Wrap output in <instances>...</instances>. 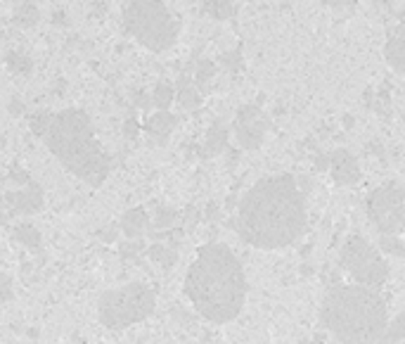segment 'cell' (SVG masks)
<instances>
[{
	"instance_id": "cell-1",
	"label": "cell",
	"mask_w": 405,
	"mask_h": 344,
	"mask_svg": "<svg viewBox=\"0 0 405 344\" xmlns=\"http://www.w3.org/2000/svg\"><path fill=\"white\" fill-rule=\"evenodd\" d=\"M230 226L256 249L294 245L306 231V197L292 173L266 176L240 200Z\"/></svg>"
},
{
	"instance_id": "cell-2",
	"label": "cell",
	"mask_w": 405,
	"mask_h": 344,
	"mask_svg": "<svg viewBox=\"0 0 405 344\" xmlns=\"http://www.w3.org/2000/svg\"><path fill=\"white\" fill-rule=\"evenodd\" d=\"M185 294L194 311L211 323H230L247 302V275L242 261L223 242H206L187 268Z\"/></svg>"
},
{
	"instance_id": "cell-3",
	"label": "cell",
	"mask_w": 405,
	"mask_h": 344,
	"mask_svg": "<svg viewBox=\"0 0 405 344\" xmlns=\"http://www.w3.org/2000/svg\"><path fill=\"white\" fill-rule=\"evenodd\" d=\"M320 323L344 344H382L389 306L377 289L334 285L322 299Z\"/></svg>"
},
{
	"instance_id": "cell-4",
	"label": "cell",
	"mask_w": 405,
	"mask_h": 344,
	"mask_svg": "<svg viewBox=\"0 0 405 344\" xmlns=\"http://www.w3.org/2000/svg\"><path fill=\"white\" fill-rule=\"evenodd\" d=\"M43 143L66 171L88 185L98 188L110 176V157L98 143L90 117L78 107L52 114Z\"/></svg>"
},
{
	"instance_id": "cell-5",
	"label": "cell",
	"mask_w": 405,
	"mask_h": 344,
	"mask_svg": "<svg viewBox=\"0 0 405 344\" xmlns=\"http://www.w3.org/2000/svg\"><path fill=\"white\" fill-rule=\"evenodd\" d=\"M124 26L131 36L152 52H164L178 40L180 24L171 10L154 0H135L124 8Z\"/></svg>"
},
{
	"instance_id": "cell-6",
	"label": "cell",
	"mask_w": 405,
	"mask_h": 344,
	"mask_svg": "<svg viewBox=\"0 0 405 344\" xmlns=\"http://www.w3.org/2000/svg\"><path fill=\"white\" fill-rule=\"evenodd\" d=\"M157 306V294L145 282H128L124 287L107 289L98 299V319L105 328L124 330L150 319Z\"/></svg>"
},
{
	"instance_id": "cell-7",
	"label": "cell",
	"mask_w": 405,
	"mask_h": 344,
	"mask_svg": "<svg viewBox=\"0 0 405 344\" xmlns=\"http://www.w3.org/2000/svg\"><path fill=\"white\" fill-rule=\"evenodd\" d=\"M339 264L353 285L377 289L389 278V266L375 245L363 235H351L339 249Z\"/></svg>"
},
{
	"instance_id": "cell-8",
	"label": "cell",
	"mask_w": 405,
	"mask_h": 344,
	"mask_svg": "<svg viewBox=\"0 0 405 344\" xmlns=\"http://www.w3.org/2000/svg\"><path fill=\"white\" fill-rule=\"evenodd\" d=\"M403 214V188L396 180H389L368 195V217L382 235H401Z\"/></svg>"
},
{
	"instance_id": "cell-9",
	"label": "cell",
	"mask_w": 405,
	"mask_h": 344,
	"mask_svg": "<svg viewBox=\"0 0 405 344\" xmlns=\"http://www.w3.org/2000/svg\"><path fill=\"white\" fill-rule=\"evenodd\" d=\"M268 131V119L259 105H242L233 124V136L242 150H259Z\"/></svg>"
},
{
	"instance_id": "cell-10",
	"label": "cell",
	"mask_w": 405,
	"mask_h": 344,
	"mask_svg": "<svg viewBox=\"0 0 405 344\" xmlns=\"http://www.w3.org/2000/svg\"><path fill=\"white\" fill-rule=\"evenodd\" d=\"M327 168L336 185H353L360 180V164L346 147H336L327 154Z\"/></svg>"
},
{
	"instance_id": "cell-11",
	"label": "cell",
	"mask_w": 405,
	"mask_h": 344,
	"mask_svg": "<svg viewBox=\"0 0 405 344\" xmlns=\"http://www.w3.org/2000/svg\"><path fill=\"white\" fill-rule=\"evenodd\" d=\"M3 202H8V207L17 214H33L43 207V190L31 180L22 190L3 195Z\"/></svg>"
},
{
	"instance_id": "cell-12",
	"label": "cell",
	"mask_w": 405,
	"mask_h": 344,
	"mask_svg": "<svg viewBox=\"0 0 405 344\" xmlns=\"http://www.w3.org/2000/svg\"><path fill=\"white\" fill-rule=\"evenodd\" d=\"M175 126H178V117H173L171 112H154L152 117H147L145 121V133L150 136L152 143L166 145L168 136L173 133Z\"/></svg>"
},
{
	"instance_id": "cell-13",
	"label": "cell",
	"mask_w": 405,
	"mask_h": 344,
	"mask_svg": "<svg viewBox=\"0 0 405 344\" xmlns=\"http://www.w3.org/2000/svg\"><path fill=\"white\" fill-rule=\"evenodd\" d=\"M119 228L124 231L128 240H140L147 233V228H150V214H147L143 207H135L121 217Z\"/></svg>"
},
{
	"instance_id": "cell-14",
	"label": "cell",
	"mask_w": 405,
	"mask_h": 344,
	"mask_svg": "<svg viewBox=\"0 0 405 344\" xmlns=\"http://www.w3.org/2000/svg\"><path fill=\"white\" fill-rule=\"evenodd\" d=\"M405 33H403V24H398L394 31L389 33L387 45H384V55H387V62L391 64V69L396 74H403V62H405Z\"/></svg>"
},
{
	"instance_id": "cell-15",
	"label": "cell",
	"mask_w": 405,
	"mask_h": 344,
	"mask_svg": "<svg viewBox=\"0 0 405 344\" xmlns=\"http://www.w3.org/2000/svg\"><path fill=\"white\" fill-rule=\"evenodd\" d=\"M228 145V126L223 121H213L206 131V138H204V147H201V157L209 159V157H216L225 150Z\"/></svg>"
},
{
	"instance_id": "cell-16",
	"label": "cell",
	"mask_w": 405,
	"mask_h": 344,
	"mask_svg": "<svg viewBox=\"0 0 405 344\" xmlns=\"http://www.w3.org/2000/svg\"><path fill=\"white\" fill-rule=\"evenodd\" d=\"M175 86H178V91H175L173 103H178L183 110H197V107L201 105V93L190 81V76H187V74H180V79Z\"/></svg>"
},
{
	"instance_id": "cell-17",
	"label": "cell",
	"mask_w": 405,
	"mask_h": 344,
	"mask_svg": "<svg viewBox=\"0 0 405 344\" xmlns=\"http://www.w3.org/2000/svg\"><path fill=\"white\" fill-rule=\"evenodd\" d=\"M12 19H15L17 26L22 29H29V26H36L38 19H40V12L33 3H19L15 12H12Z\"/></svg>"
},
{
	"instance_id": "cell-18",
	"label": "cell",
	"mask_w": 405,
	"mask_h": 344,
	"mask_svg": "<svg viewBox=\"0 0 405 344\" xmlns=\"http://www.w3.org/2000/svg\"><path fill=\"white\" fill-rule=\"evenodd\" d=\"M150 100H152V105L157 107V112H168V107H171L173 100H175L173 86L168 84V81H159L157 88H154V93L150 96Z\"/></svg>"
},
{
	"instance_id": "cell-19",
	"label": "cell",
	"mask_w": 405,
	"mask_h": 344,
	"mask_svg": "<svg viewBox=\"0 0 405 344\" xmlns=\"http://www.w3.org/2000/svg\"><path fill=\"white\" fill-rule=\"evenodd\" d=\"M147 254H150V259L154 261V264H159L161 268H173L175 261H178L175 249L166 247V245H159V242H154V245L147 249Z\"/></svg>"
},
{
	"instance_id": "cell-20",
	"label": "cell",
	"mask_w": 405,
	"mask_h": 344,
	"mask_svg": "<svg viewBox=\"0 0 405 344\" xmlns=\"http://www.w3.org/2000/svg\"><path fill=\"white\" fill-rule=\"evenodd\" d=\"M15 240L22 242L26 249H38L40 247V240H43V238H40V233H38L36 226L29 224V221H24V224H19L15 228Z\"/></svg>"
},
{
	"instance_id": "cell-21",
	"label": "cell",
	"mask_w": 405,
	"mask_h": 344,
	"mask_svg": "<svg viewBox=\"0 0 405 344\" xmlns=\"http://www.w3.org/2000/svg\"><path fill=\"white\" fill-rule=\"evenodd\" d=\"M5 64H8L10 71L22 74V76H29V74L33 71L31 57L24 55V52H17V50H8V52H5Z\"/></svg>"
},
{
	"instance_id": "cell-22",
	"label": "cell",
	"mask_w": 405,
	"mask_h": 344,
	"mask_svg": "<svg viewBox=\"0 0 405 344\" xmlns=\"http://www.w3.org/2000/svg\"><path fill=\"white\" fill-rule=\"evenodd\" d=\"M204 10H206L213 19H218V22H223V19H230V17L237 15V5L230 3V0H213V3H204Z\"/></svg>"
},
{
	"instance_id": "cell-23",
	"label": "cell",
	"mask_w": 405,
	"mask_h": 344,
	"mask_svg": "<svg viewBox=\"0 0 405 344\" xmlns=\"http://www.w3.org/2000/svg\"><path fill=\"white\" fill-rule=\"evenodd\" d=\"M52 114L55 112H50V110H38L36 114H31L29 128H31L33 136L45 138V133H48V128H50V121H52Z\"/></svg>"
},
{
	"instance_id": "cell-24",
	"label": "cell",
	"mask_w": 405,
	"mask_h": 344,
	"mask_svg": "<svg viewBox=\"0 0 405 344\" xmlns=\"http://www.w3.org/2000/svg\"><path fill=\"white\" fill-rule=\"evenodd\" d=\"M175 221H178V212H175L173 207L161 205V207H157V212H154L152 226L154 228H161V231H168V228H171Z\"/></svg>"
},
{
	"instance_id": "cell-25",
	"label": "cell",
	"mask_w": 405,
	"mask_h": 344,
	"mask_svg": "<svg viewBox=\"0 0 405 344\" xmlns=\"http://www.w3.org/2000/svg\"><path fill=\"white\" fill-rule=\"evenodd\" d=\"M216 71H218V69H216L213 59H206V57L199 59L197 67H194V81H192V84L194 86H206L209 81L216 76Z\"/></svg>"
},
{
	"instance_id": "cell-26",
	"label": "cell",
	"mask_w": 405,
	"mask_h": 344,
	"mask_svg": "<svg viewBox=\"0 0 405 344\" xmlns=\"http://www.w3.org/2000/svg\"><path fill=\"white\" fill-rule=\"evenodd\" d=\"M403 342V314H398L384 330L382 344H401Z\"/></svg>"
},
{
	"instance_id": "cell-27",
	"label": "cell",
	"mask_w": 405,
	"mask_h": 344,
	"mask_svg": "<svg viewBox=\"0 0 405 344\" xmlns=\"http://www.w3.org/2000/svg\"><path fill=\"white\" fill-rule=\"evenodd\" d=\"M380 247L391 256H403V238L401 235H382Z\"/></svg>"
},
{
	"instance_id": "cell-28",
	"label": "cell",
	"mask_w": 405,
	"mask_h": 344,
	"mask_svg": "<svg viewBox=\"0 0 405 344\" xmlns=\"http://www.w3.org/2000/svg\"><path fill=\"white\" fill-rule=\"evenodd\" d=\"M221 64L225 67L228 71H240L242 69V52L240 50H230V52H223L221 55Z\"/></svg>"
},
{
	"instance_id": "cell-29",
	"label": "cell",
	"mask_w": 405,
	"mask_h": 344,
	"mask_svg": "<svg viewBox=\"0 0 405 344\" xmlns=\"http://www.w3.org/2000/svg\"><path fill=\"white\" fill-rule=\"evenodd\" d=\"M15 292H12V278L8 273H0V304L3 302H10Z\"/></svg>"
},
{
	"instance_id": "cell-30",
	"label": "cell",
	"mask_w": 405,
	"mask_h": 344,
	"mask_svg": "<svg viewBox=\"0 0 405 344\" xmlns=\"http://www.w3.org/2000/svg\"><path fill=\"white\" fill-rule=\"evenodd\" d=\"M138 252H143V242L140 240L124 242V245H121V256H124V259H131V256H135Z\"/></svg>"
},
{
	"instance_id": "cell-31",
	"label": "cell",
	"mask_w": 405,
	"mask_h": 344,
	"mask_svg": "<svg viewBox=\"0 0 405 344\" xmlns=\"http://www.w3.org/2000/svg\"><path fill=\"white\" fill-rule=\"evenodd\" d=\"M10 180H15V183H31V178H29V173L24 171V168H19L17 164L10 168Z\"/></svg>"
},
{
	"instance_id": "cell-32",
	"label": "cell",
	"mask_w": 405,
	"mask_h": 344,
	"mask_svg": "<svg viewBox=\"0 0 405 344\" xmlns=\"http://www.w3.org/2000/svg\"><path fill=\"white\" fill-rule=\"evenodd\" d=\"M133 98H135V107H140V110H147V107L152 105V100L145 91H135Z\"/></svg>"
},
{
	"instance_id": "cell-33",
	"label": "cell",
	"mask_w": 405,
	"mask_h": 344,
	"mask_svg": "<svg viewBox=\"0 0 405 344\" xmlns=\"http://www.w3.org/2000/svg\"><path fill=\"white\" fill-rule=\"evenodd\" d=\"M98 238L105 240V242H114V240L119 238V233H117V228H114V226H107V228H102V231L98 233Z\"/></svg>"
},
{
	"instance_id": "cell-34",
	"label": "cell",
	"mask_w": 405,
	"mask_h": 344,
	"mask_svg": "<svg viewBox=\"0 0 405 344\" xmlns=\"http://www.w3.org/2000/svg\"><path fill=\"white\" fill-rule=\"evenodd\" d=\"M8 110H10L12 117H22L26 107H24V103H22V100H19V98H12V100H10V107H8Z\"/></svg>"
},
{
	"instance_id": "cell-35",
	"label": "cell",
	"mask_w": 405,
	"mask_h": 344,
	"mask_svg": "<svg viewBox=\"0 0 405 344\" xmlns=\"http://www.w3.org/2000/svg\"><path fill=\"white\" fill-rule=\"evenodd\" d=\"M124 128H126V133H128L131 138L138 136V131H140V126H138V121H135V119H128Z\"/></svg>"
},
{
	"instance_id": "cell-36",
	"label": "cell",
	"mask_w": 405,
	"mask_h": 344,
	"mask_svg": "<svg viewBox=\"0 0 405 344\" xmlns=\"http://www.w3.org/2000/svg\"><path fill=\"white\" fill-rule=\"evenodd\" d=\"M52 22H55L57 26H64L66 24V12L64 10H57L55 15H52Z\"/></svg>"
},
{
	"instance_id": "cell-37",
	"label": "cell",
	"mask_w": 405,
	"mask_h": 344,
	"mask_svg": "<svg viewBox=\"0 0 405 344\" xmlns=\"http://www.w3.org/2000/svg\"><path fill=\"white\" fill-rule=\"evenodd\" d=\"M206 219H209V221H216V219H218V207H216L213 202L206 207Z\"/></svg>"
},
{
	"instance_id": "cell-38",
	"label": "cell",
	"mask_w": 405,
	"mask_h": 344,
	"mask_svg": "<svg viewBox=\"0 0 405 344\" xmlns=\"http://www.w3.org/2000/svg\"><path fill=\"white\" fill-rule=\"evenodd\" d=\"M315 168H318V171H325V168H327V154H318V161H315Z\"/></svg>"
},
{
	"instance_id": "cell-39",
	"label": "cell",
	"mask_w": 405,
	"mask_h": 344,
	"mask_svg": "<svg viewBox=\"0 0 405 344\" xmlns=\"http://www.w3.org/2000/svg\"><path fill=\"white\" fill-rule=\"evenodd\" d=\"M235 202H237V197H235V195H230V197H228V212H233V209H235Z\"/></svg>"
},
{
	"instance_id": "cell-40",
	"label": "cell",
	"mask_w": 405,
	"mask_h": 344,
	"mask_svg": "<svg viewBox=\"0 0 405 344\" xmlns=\"http://www.w3.org/2000/svg\"><path fill=\"white\" fill-rule=\"evenodd\" d=\"M3 205H5V202H3V193H0V209H3Z\"/></svg>"
}]
</instances>
